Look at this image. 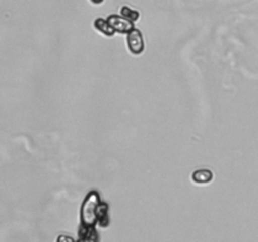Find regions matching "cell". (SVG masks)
Listing matches in <instances>:
<instances>
[{
  "label": "cell",
  "instance_id": "cell-1",
  "mask_svg": "<svg viewBox=\"0 0 258 242\" xmlns=\"http://www.w3.org/2000/svg\"><path fill=\"white\" fill-rule=\"evenodd\" d=\"M100 203V196L97 191H91L86 196L82 204V212H81V219H82V226L93 227L96 221V209Z\"/></svg>",
  "mask_w": 258,
  "mask_h": 242
},
{
  "label": "cell",
  "instance_id": "cell-2",
  "mask_svg": "<svg viewBox=\"0 0 258 242\" xmlns=\"http://www.w3.org/2000/svg\"><path fill=\"white\" fill-rule=\"evenodd\" d=\"M126 45H127L128 52L133 55H141L145 50V42H144V35L140 29L134 28L130 33L126 34Z\"/></svg>",
  "mask_w": 258,
  "mask_h": 242
},
{
  "label": "cell",
  "instance_id": "cell-3",
  "mask_svg": "<svg viewBox=\"0 0 258 242\" xmlns=\"http://www.w3.org/2000/svg\"><path fill=\"white\" fill-rule=\"evenodd\" d=\"M107 22L110 23V25L112 27V29L115 30L116 34H127L131 30L134 29V23H131L130 20L125 19L123 17H121L120 14H111L108 15Z\"/></svg>",
  "mask_w": 258,
  "mask_h": 242
},
{
  "label": "cell",
  "instance_id": "cell-4",
  "mask_svg": "<svg viewBox=\"0 0 258 242\" xmlns=\"http://www.w3.org/2000/svg\"><path fill=\"white\" fill-rule=\"evenodd\" d=\"M93 28L97 30L98 33H101L102 35L107 38H112L116 34L115 30L112 29V27L110 25V23L107 22V19L105 18H96L95 22H93Z\"/></svg>",
  "mask_w": 258,
  "mask_h": 242
},
{
  "label": "cell",
  "instance_id": "cell-5",
  "mask_svg": "<svg viewBox=\"0 0 258 242\" xmlns=\"http://www.w3.org/2000/svg\"><path fill=\"white\" fill-rule=\"evenodd\" d=\"M213 171L209 169H197L191 174V180L196 184H208L213 180Z\"/></svg>",
  "mask_w": 258,
  "mask_h": 242
},
{
  "label": "cell",
  "instance_id": "cell-6",
  "mask_svg": "<svg viewBox=\"0 0 258 242\" xmlns=\"http://www.w3.org/2000/svg\"><path fill=\"white\" fill-rule=\"evenodd\" d=\"M96 221L101 227H107L110 224V217H108V206L105 202H100L96 209Z\"/></svg>",
  "mask_w": 258,
  "mask_h": 242
},
{
  "label": "cell",
  "instance_id": "cell-7",
  "mask_svg": "<svg viewBox=\"0 0 258 242\" xmlns=\"http://www.w3.org/2000/svg\"><path fill=\"white\" fill-rule=\"evenodd\" d=\"M120 15L123 17L125 19L130 20L131 23H136L139 19H140V13L138 10L133 9V8L127 7V5H123L120 9Z\"/></svg>",
  "mask_w": 258,
  "mask_h": 242
},
{
  "label": "cell",
  "instance_id": "cell-8",
  "mask_svg": "<svg viewBox=\"0 0 258 242\" xmlns=\"http://www.w3.org/2000/svg\"><path fill=\"white\" fill-rule=\"evenodd\" d=\"M90 2L92 3V4H95V5H100V4H102L105 0H90Z\"/></svg>",
  "mask_w": 258,
  "mask_h": 242
}]
</instances>
